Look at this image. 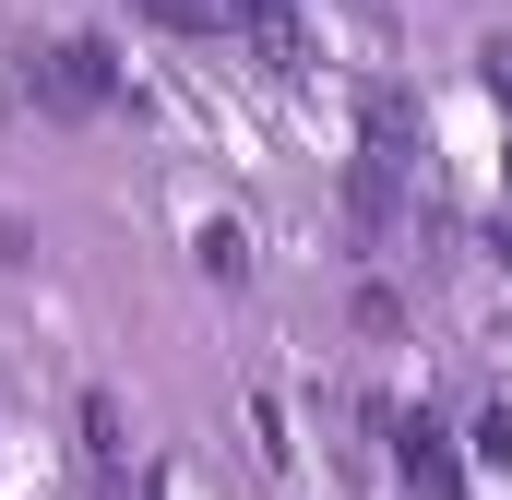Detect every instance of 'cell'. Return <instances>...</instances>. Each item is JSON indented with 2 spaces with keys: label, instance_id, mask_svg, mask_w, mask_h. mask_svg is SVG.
<instances>
[{
  "label": "cell",
  "instance_id": "1",
  "mask_svg": "<svg viewBox=\"0 0 512 500\" xmlns=\"http://www.w3.org/2000/svg\"><path fill=\"white\" fill-rule=\"evenodd\" d=\"M120 48H108V36H60V48H36V60H24V96H36V108H48V120H96V108H120Z\"/></svg>",
  "mask_w": 512,
  "mask_h": 500
},
{
  "label": "cell",
  "instance_id": "2",
  "mask_svg": "<svg viewBox=\"0 0 512 500\" xmlns=\"http://www.w3.org/2000/svg\"><path fill=\"white\" fill-rule=\"evenodd\" d=\"M393 465H405V489H429V500H465V489H453V465H441V429H405V453H393Z\"/></svg>",
  "mask_w": 512,
  "mask_h": 500
},
{
  "label": "cell",
  "instance_id": "3",
  "mask_svg": "<svg viewBox=\"0 0 512 500\" xmlns=\"http://www.w3.org/2000/svg\"><path fill=\"white\" fill-rule=\"evenodd\" d=\"M191 262H203L215 286H239V274H251V227H227V215H215V227L191 239Z\"/></svg>",
  "mask_w": 512,
  "mask_h": 500
}]
</instances>
